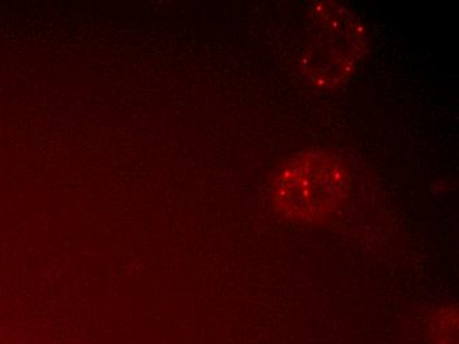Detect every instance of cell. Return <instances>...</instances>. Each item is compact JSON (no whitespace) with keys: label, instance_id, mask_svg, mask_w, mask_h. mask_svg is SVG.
Masks as SVG:
<instances>
[{"label":"cell","instance_id":"1","mask_svg":"<svg viewBox=\"0 0 459 344\" xmlns=\"http://www.w3.org/2000/svg\"><path fill=\"white\" fill-rule=\"evenodd\" d=\"M349 191V176L335 156L325 151L299 154L279 173L275 201L282 214L318 222L335 211Z\"/></svg>","mask_w":459,"mask_h":344}]
</instances>
